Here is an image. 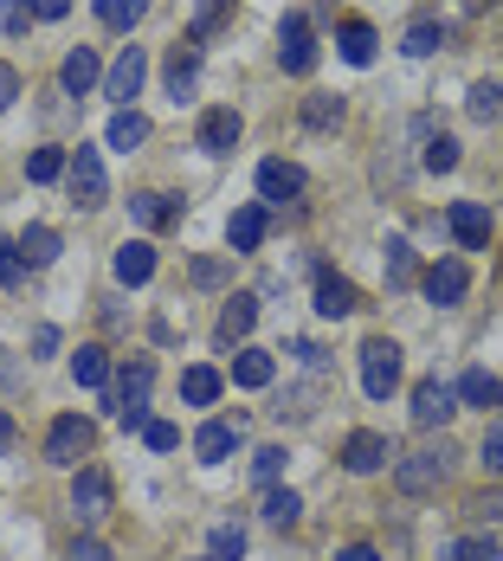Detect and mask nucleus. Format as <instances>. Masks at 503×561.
Instances as JSON below:
<instances>
[{"mask_svg": "<svg viewBox=\"0 0 503 561\" xmlns=\"http://www.w3.org/2000/svg\"><path fill=\"white\" fill-rule=\"evenodd\" d=\"M446 478H451V446L407 451V458L393 465V484H400V497H433Z\"/></svg>", "mask_w": 503, "mask_h": 561, "instance_id": "1", "label": "nucleus"}, {"mask_svg": "<svg viewBox=\"0 0 503 561\" xmlns=\"http://www.w3.org/2000/svg\"><path fill=\"white\" fill-rule=\"evenodd\" d=\"M149 388H156V362H129V368H123V381H116V393H111L116 420H123L129 433H142V426H149Z\"/></svg>", "mask_w": 503, "mask_h": 561, "instance_id": "2", "label": "nucleus"}, {"mask_svg": "<svg viewBox=\"0 0 503 561\" xmlns=\"http://www.w3.org/2000/svg\"><path fill=\"white\" fill-rule=\"evenodd\" d=\"M400 388V348L388 336H368L362 342V393L368 400H388Z\"/></svg>", "mask_w": 503, "mask_h": 561, "instance_id": "3", "label": "nucleus"}, {"mask_svg": "<svg viewBox=\"0 0 503 561\" xmlns=\"http://www.w3.org/2000/svg\"><path fill=\"white\" fill-rule=\"evenodd\" d=\"M278 65L290 78H310L317 71V39H310V13H284L278 26Z\"/></svg>", "mask_w": 503, "mask_h": 561, "instance_id": "4", "label": "nucleus"}, {"mask_svg": "<svg viewBox=\"0 0 503 561\" xmlns=\"http://www.w3.org/2000/svg\"><path fill=\"white\" fill-rule=\"evenodd\" d=\"M91 446H98V426H91V420H78V413H58L53 433H46V458H53V465H65V471H71V465H78Z\"/></svg>", "mask_w": 503, "mask_h": 561, "instance_id": "5", "label": "nucleus"}, {"mask_svg": "<svg viewBox=\"0 0 503 561\" xmlns=\"http://www.w3.org/2000/svg\"><path fill=\"white\" fill-rule=\"evenodd\" d=\"M342 465H348L355 478H368V471H381V465H400V446H393L388 433H368V426H362V433L342 439Z\"/></svg>", "mask_w": 503, "mask_h": 561, "instance_id": "6", "label": "nucleus"}, {"mask_svg": "<svg viewBox=\"0 0 503 561\" xmlns=\"http://www.w3.org/2000/svg\"><path fill=\"white\" fill-rule=\"evenodd\" d=\"M65 181H71V201H78V207H104V194H111V181H104V156L84 149V142H78V156H71Z\"/></svg>", "mask_w": 503, "mask_h": 561, "instance_id": "7", "label": "nucleus"}, {"mask_svg": "<svg viewBox=\"0 0 503 561\" xmlns=\"http://www.w3.org/2000/svg\"><path fill=\"white\" fill-rule=\"evenodd\" d=\"M71 516H78V523H104V516H111V478H104L98 465H84V471L71 478Z\"/></svg>", "mask_w": 503, "mask_h": 561, "instance_id": "8", "label": "nucleus"}, {"mask_svg": "<svg viewBox=\"0 0 503 561\" xmlns=\"http://www.w3.org/2000/svg\"><path fill=\"white\" fill-rule=\"evenodd\" d=\"M451 413H458V388H446L439 375L413 388V426H426V433H433V426H446Z\"/></svg>", "mask_w": 503, "mask_h": 561, "instance_id": "9", "label": "nucleus"}, {"mask_svg": "<svg viewBox=\"0 0 503 561\" xmlns=\"http://www.w3.org/2000/svg\"><path fill=\"white\" fill-rule=\"evenodd\" d=\"M142 78H149V58H142V46H123V58H116L111 71H104V98L129 104V98L142 91Z\"/></svg>", "mask_w": 503, "mask_h": 561, "instance_id": "10", "label": "nucleus"}, {"mask_svg": "<svg viewBox=\"0 0 503 561\" xmlns=\"http://www.w3.org/2000/svg\"><path fill=\"white\" fill-rule=\"evenodd\" d=\"M446 226H451V239H458L465 252L491 245V207H484V201H458V207L446 214Z\"/></svg>", "mask_w": 503, "mask_h": 561, "instance_id": "11", "label": "nucleus"}, {"mask_svg": "<svg viewBox=\"0 0 503 561\" xmlns=\"http://www.w3.org/2000/svg\"><path fill=\"white\" fill-rule=\"evenodd\" d=\"M58 84H65L71 98H91V91L104 84V65H98V53H91V46L65 53V65H58Z\"/></svg>", "mask_w": 503, "mask_h": 561, "instance_id": "12", "label": "nucleus"}, {"mask_svg": "<svg viewBox=\"0 0 503 561\" xmlns=\"http://www.w3.org/2000/svg\"><path fill=\"white\" fill-rule=\"evenodd\" d=\"M111 272H116V284H149L156 278V245H149V239H123L116 259H111Z\"/></svg>", "mask_w": 503, "mask_h": 561, "instance_id": "13", "label": "nucleus"}, {"mask_svg": "<svg viewBox=\"0 0 503 561\" xmlns=\"http://www.w3.org/2000/svg\"><path fill=\"white\" fill-rule=\"evenodd\" d=\"M465 290H471V272H465L458 259H439V265L426 272V297H433L439 310H451V304H465Z\"/></svg>", "mask_w": 503, "mask_h": 561, "instance_id": "14", "label": "nucleus"}, {"mask_svg": "<svg viewBox=\"0 0 503 561\" xmlns=\"http://www.w3.org/2000/svg\"><path fill=\"white\" fill-rule=\"evenodd\" d=\"M362 310V297H355V284L335 278V272H317V317H355Z\"/></svg>", "mask_w": 503, "mask_h": 561, "instance_id": "15", "label": "nucleus"}, {"mask_svg": "<svg viewBox=\"0 0 503 561\" xmlns=\"http://www.w3.org/2000/svg\"><path fill=\"white\" fill-rule=\"evenodd\" d=\"M259 194H265V201H297V194H304V169H297V162H278V156L259 162Z\"/></svg>", "mask_w": 503, "mask_h": 561, "instance_id": "16", "label": "nucleus"}, {"mask_svg": "<svg viewBox=\"0 0 503 561\" xmlns=\"http://www.w3.org/2000/svg\"><path fill=\"white\" fill-rule=\"evenodd\" d=\"M265 226H272L265 207H239V214L226 220V245H232V252H259V245H265Z\"/></svg>", "mask_w": 503, "mask_h": 561, "instance_id": "17", "label": "nucleus"}, {"mask_svg": "<svg viewBox=\"0 0 503 561\" xmlns=\"http://www.w3.org/2000/svg\"><path fill=\"white\" fill-rule=\"evenodd\" d=\"M252 323H259V297H226V310H220V323H214V336L232 348V342L252 336Z\"/></svg>", "mask_w": 503, "mask_h": 561, "instance_id": "18", "label": "nucleus"}, {"mask_svg": "<svg viewBox=\"0 0 503 561\" xmlns=\"http://www.w3.org/2000/svg\"><path fill=\"white\" fill-rule=\"evenodd\" d=\"M129 214H136V226H174L181 220V201L174 194H156V187H142V194H129Z\"/></svg>", "mask_w": 503, "mask_h": 561, "instance_id": "19", "label": "nucleus"}, {"mask_svg": "<svg viewBox=\"0 0 503 561\" xmlns=\"http://www.w3.org/2000/svg\"><path fill=\"white\" fill-rule=\"evenodd\" d=\"M232 142H239V111H207L201 116V149L207 156H232Z\"/></svg>", "mask_w": 503, "mask_h": 561, "instance_id": "20", "label": "nucleus"}, {"mask_svg": "<svg viewBox=\"0 0 503 561\" xmlns=\"http://www.w3.org/2000/svg\"><path fill=\"white\" fill-rule=\"evenodd\" d=\"M272 375H278V362H272L265 348H239V355H232V381H239V388H272Z\"/></svg>", "mask_w": 503, "mask_h": 561, "instance_id": "21", "label": "nucleus"}, {"mask_svg": "<svg viewBox=\"0 0 503 561\" xmlns=\"http://www.w3.org/2000/svg\"><path fill=\"white\" fill-rule=\"evenodd\" d=\"M168 98H174V104H181V98H187V91H194V78H201V53H194V46H174V53H168Z\"/></svg>", "mask_w": 503, "mask_h": 561, "instance_id": "22", "label": "nucleus"}, {"mask_svg": "<svg viewBox=\"0 0 503 561\" xmlns=\"http://www.w3.org/2000/svg\"><path fill=\"white\" fill-rule=\"evenodd\" d=\"M458 400H465V407H484V413H491V407H503V381L491 375V368H471V375L458 381Z\"/></svg>", "mask_w": 503, "mask_h": 561, "instance_id": "23", "label": "nucleus"}, {"mask_svg": "<svg viewBox=\"0 0 503 561\" xmlns=\"http://www.w3.org/2000/svg\"><path fill=\"white\" fill-rule=\"evenodd\" d=\"M335 53L348 58V65H375V26H368V20H348V26L335 33Z\"/></svg>", "mask_w": 503, "mask_h": 561, "instance_id": "24", "label": "nucleus"}, {"mask_svg": "<svg viewBox=\"0 0 503 561\" xmlns=\"http://www.w3.org/2000/svg\"><path fill=\"white\" fill-rule=\"evenodd\" d=\"M232 446H239V426H226V420H207V426L194 433V451H201V465H220Z\"/></svg>", "mask_w": 503, "mask_h": 561, "instance_id": "25", "label": "nucleus"}, {"mask_svg": "<svg viewBox=\"0 0 503 561\" xmlns=\"http://www.w3.org/2000/svg\"><path fill=\"white\" fill-rule=\"evenodd\" d=\"M71 381H78V388H104V381H111V355H104L98 342H84V348L71 355Z\"/></svg>", "mask_w": 503, "mask_h": 561, "instance_id": "26", "label": "nucleus"}, {"mask_svg": "<svg viewBox=\"0 0 503 561\" xmlns=\"http://www.w3.org/2000/svg\"><path fill=\"white\" fill-rule=\"evenodd\" d=\"M439 46H446V26H439V20H413L407 39H400V53L407 58H433Z\"/></svg>", "mask_w": 503, "mask_h": 561, "instance_id": "27", "label": "nucleus"}, {"mask_svg": "<svg viewBox=\"0 0 503 561\" xmlns=\"http://www.w3.org/2000/svg\"><path fill=\"white\" fill-rule=\"evenodd\" d=\"M272 529H297V516H304V504H297V491H284V484H272L265 491V510H259Z\"/></svg>", "mask_w": 503, "mask_h": 561, "instance_id": "28", "label": "nucleus"}, {"mask_svg": "<svg viewBox=\"0 0 503 561\" xmlns=\"http://www.w3.org/2000/svg\"><path fill=\"white\" fill-rule=\"evenodd\" d=\"M181 400H187V407H214V400H220V375H214V368H187V375H181Z\"/></svg>", "mask_w": 503, "mask_h": 561, "instance_id": "29", "label": "nucleus"}, {"mask_svg": "<svg viewBox=\"0 0 503 561\" xmlns=\"http://www.w3.org/2000/svg\"><path fill=\"white\" fill-rule=\"evenodd\" d=\"M136 142H149V116L142 111H116L111 116V149H136Z\"/></svg>", "mask_w": 503, "mask_h": 561, "instance_id": "30", "label": "nucleus"}, {"mask_svg": "<svg viewBox=\"0 0 503 561\" xmlns=\"http://www.w3.org/2000/svg\"><path fill=\"white\" fill-rule=\"evenodd\" d=\"M20 252H26V265H53L58 259V232L53 226H26V232H20Z\"/></svg>", "mask_w": 503, "mask_h": 561, "instance_id": "31", "label": "nucleus"}, {"mask_svg": "<svg viewBox=\"0 0 503 561\" xmlns=\"http://www.w3.org/2000/svg\"><path fill=\"white\" fill-rule=\"evenodd\" d=\"M142 13H149V0H98V20H104L111 33H129Z\"/></svg>", "mask_w": 503, "mask_h": 561, "instance_id": "32", "label": "nucleus"}, {"mask_svg": "<svg viewBox=\"0 0 503 561\" xmlns=\"http://www.w3.org/2000/svg\"><path fill=\"white\" fill-rule=\"evenodd\" d=\"M465 111L478 116V123H498V116H503V84H498V78L471 84V104H465Z\"/></svg>", "mask_w": 503, "mask_h": 561, "instance_id": "33", "label": "nucleus"}, {"mask_svg": "<svg viewBox=\"0 0 503 561\" xmlns=\"http://www.w3.org/2000/svg\"><path fill=\"white\" fill-rule=\"evenodd\" d=\"M245 556V529L239 523H220L214 536H207V561H239Z\"/></svg>", "mask_w": 503, "mask_h": 561, "instance_id": "34", "label": "nucleus"}, {"mask_svg": "<svg viewBox=\"0 0 503 561\" xmlns=\"http://www.w3.org/2000/svg\"><path fill=\"white\" fill-rule=\"evenodd\" d=\"M446 561H503V549H498V536H458L446 549Z\"/></svg>", "mask_w": 503, "mask_h": 561, "instance_id": "35", "label": "nucleus"}, {"mask_svg": "<svg viewBox=\"0 0 503 561\" xmlns=\"http://www.w3.org/2000/svg\"><path fill=\"white\" fill-rule=\"evenodd\" d=\"M317 400H323V388H317V381H304V388H290V393H284V400L272 407V413H278V420H284V413H290V420H304V413H317Z\"/></svg>", "mask_w": 503, "mask_h": 561, "instance_id": "36", "label": "nucleus"}, {"mask_svg": "<svg viewBox=\"0 0 503 561\" xmlns=\"http://www.w3.org/2000/svg\"><path fill=\"white\" fill-rule=\"evenodd\" d=\"M0 284H7V290L26 284V252H20V239H0Z\"/></svg>", "mask_w": 503, "mask_h": 561, "instance_id": "37", "label": "nucleus"}, {"mask_svg": "<svg viewBox=\"0 0 503 561\" xmlns=\"http://www.w3.org/2000/svg\"><path fill=\"white\" fill-rule=\"evenodd\" d=\"M71 169V162H65V156H58V149H33V156H26V174H33V181H39V187H53L58 174Z\"/></svg>", "mask_w": 503, "mask_h": 561, "instance_id": "38", "label": "nucleus"}, {"mask_svg": "<svg viewBox=\"0 0 503 561\" xmlns=\"http://www.w3.org/2000/svg\"><path fill=\"white\" fill-rule=\"evenodd\" d=\"M388 284L393 290L413 284V245H407V239H388Z\"/></svg>", "mask_w": 503, "mask_h": 561, "instance_id": "39", "label": "nucleus"}, {"mask_svg": "<svg viewBox=\"0 0 503 561\" xmlns=\"http://www.w3.org/2000/svg\"><path fill=\"white\" fill-rule=\"evenodd\" d=\"M420 162L433 174H451L458 169V142H451V136H426V156H420Z\"/></svg>", "mask_w": 503, "mask_h": 561, "instance_id": "40", "label": "nucleus"}, {"mask_svg": "<svg viewBox=\"0 0 503 561\" xmlns=\"http://www.w3.org/2000/svg\"><path fill=\"white\" fill-rule=\"evenodd\" d=\"M304 123L310 129H335L342 123V98H304Z\"/></svg>", "mask_w": 503, "mask_h": 561, "instance_id": "41", "label": "nucleus"}, {"mask_svg": "<svg viewBox=\"0 0 503 561\" xmlns=\"http://www.w3.org/2000/svg\"><path fill=\"white\" fill-rule=\"evenodd\" d=\"M465 516H478V523H503V484H491V491H478V497L465 504Z\"/></svg>", "mask_w": 503, "mask_h": 561, "instance_id": "42", "label": "nucleus"}, {"mask_svg": "<svg viewBox=\"0 0 503 561\" xmlns=\"http://www.w3.org/2000/svg\"><path fill=\"white\" fill-rule=\"evenodd\" d=\"M33 20H39V13H33V7H26V0H0V26H7V33H13V39H20V33H26V26H33Z\"/></svg>", "mask_w": 503, "mask_h": 561, "instance_id": "43", "label": "nucleus"}, {"mask_svg": "<svg viewBox=\"0 0 503 561\" xmlns=\"http://www.w3.org/2000/svg\"><path fill=\"white\" fill-rule=\"evenodd\" d=\"M484 471H491V478H503V420H491V426H484Z\"/></svg>", "mask_w": 503, "mask_h": 561, "instance_id": "44", "label": "nucleus"}, {"mask_svg": "<svg viewBox=\"0 0 503 561\" xmlns=\"http://www.w3.org/2000/svg\"><path fill=\"white\" fill-rule=\"evenodd\" d=\"M252 471H259V484H278V471H284V446H265L259 458H252Z\"/></svg>", "mask_w": 503, "mask_h": 561, "instance_id": "45", "label": "nucleus"}, {"mask_svg": "<svg viewBox=\"0 0 503 561\" xmlns=\"http://www.w3.org/2000/svg\"><path fill=\"white\" fill-rule=\"evenodd\" d=\"M142 439H149V451H174V446H181V433H174L168 420H149V426H142Z\"/></svg>", "mask_w": 503, "mask_h": 561, "instance_id": "46", "label": "nucleus"}, {"mask_svg": "<svg viewBox=\"0 0 503 561\" xmlns=\"http://www.w3.org/2000/svg\"><path fill=\"white\" fill-rule=\"evenodd\" d=\"M194 284H201V290L226 284V259H194Z\"/></svg>", "mask_w": 503, "mask_h": 561, "instance_id": "47", "label": "nucleus"}, {"mask_svg": "<svg viewBox=\"0 0 503 561\" xmlns=\"http://www.w3.org/2000/svg\"><path fill=\"white\" fill-rule=\"evenodd\" d=\"M65 561H111V549H104L98 536H78V542H71V556H65Z\"/></svg>", "mask_w": 503, "mask_h": 561, "instance_id": "48", "label": "nucleus"}, {"mask_svg": "<svg viewBox=\"0 0 503 561\" xmlns=\"http://www.w3.org/2000/svg\"><path fill=\"white\" fill-rule=\"evenodd\" d=\"M220 13H226V0H201V20H194V39H207V33L220 26Z\"/></svg>", "mask_w": 503, "mask_h": 561, "instance_id": "49", "label": "nucleus"}, {"mask_svg": "<svg viewBox=\"0 0 503 561\" xmlns=\"http://www.w3.org/2000/svg\"><path fill=\"white\" fill-rule=\"evenodd\" d=\"M13 98H20V71H13V65H7V58H0V111H7V104H13Z\"/></svg>", "mask_w": 503, "mask_h": 561, "instance_id": "50", "label": "nucleus"}, {"mask_svg": "<svg viewBox=\"0 0 503 561\" xmlns=\"http://www.w3.org/2000/svg\"><path fill=\"white\" fill-rule=\"evenodd\" d=\"M26 7H33L39 20H65V13H71V0H26Z\"/></svg>", "mask_w": 503, "mask_h": 561, "instance_id": "51", "label": "nucleus"}, {"mask_svg": "<svg viewBox=\"0 0 503 561\" xmlns=\"http://www.w3.org/2000/svg\"><path fill=\"white\" fill-rule=\"evenodd\" d=\"M58 348V330L53 323H39V330H33V355H53Z\"/></svg>", "mask_w": 503, "mask_h": 561, "instance_id": "52", "label": "nucleus"}, {"mask_svg": "<svg viewBox=\"0 0 503 561\" xmlns=\"http://www.w3.org/2000/svg\"><path fill=\"white\" fill-rule=\"evenodd\" d=\"M335 561H381V556H375L368 542H355V549H342V556H335Z\"/></svg>", "mask_w": 503, "mask_h": 561, "instance_id": "53", "label": "nucleus"}, {"mask_svg": "<svg viewBox=\"0 0 503 561\" xmlns=\"http://www.w3.org/2000/svg\"><path fill=\"white\" fill-rule=\"evenodd\" d=\"M0 446H13V413H0Z\"/></svg>", "mask_w": 503, "mask_h": 561, "instance_id": "54", "label": "nucleus"}, {"mask_svg": "<svg viewBox=\"0 0 503 561\" xmlns=\"http://www.w3.org/2000/svg\"><path fill=\"white\" fill-rule=\"evenodd\" d=\"M471 7H491V0H471Z\"/></svg>", "mask_w": 503, "mask_h": 561, "instance_id": "55", "label": "nucleus"}]
</instances>
